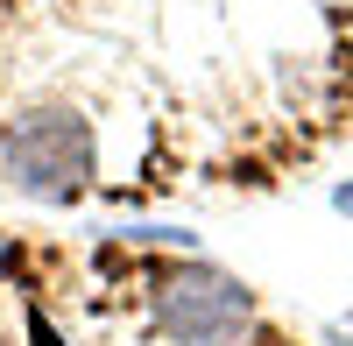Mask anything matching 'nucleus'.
I'll use <instances>...</instances> for the list:
<instances>
[{"mask_svg": "<svg viewBox=\"0 0 353 346\" xmlns=\"http://www.w3.org/2000/svg\"><path fill=\"white\" fill-rule=\"evenodd\" d=\"M339 339H346V346H353V318H346V325H339Z\"/></svg>", "mask_w": 353, "mask_h": 346, "instance_id": "4", "label": "nucleus"}, {"mask_svg": "<svg viewBox=\"0 0 353 346\" xmlns=\"http://www.w3.org/2000/svg\"><path fill=\"white\" fill-rule=\"evenodd\" d=\"M0 177L36 205H78L99 177V134L78 106L36 99L0 128Z\"/></svg>", "mask_w": 353, "mask_h": 346, "instance_id": "1", "label": "nucleus"}, {"mask_svg": "<svg viewBox=\"0 0 353 346\" xmlns=\"http://www.w3.org/2000/svg\"><path fill=\"white\" fill-rule=\"evenodd\" d=\"M149 318L170 346H233L254 325V290L219 262H170L149 276Z\"/></svg>", "mask_w": 353, "mask_h": 346, "instance_id": "2", "label": "nucleus"}, {"mask_svg": "<svg viewBox=\"0 0 353 346\" xmlns=\"http://www.w3.org/2000/svg\"><path fill=\"white\" fill-rule=\"evenodd\" d=\"M332 212H346V219H353V177H346V184H332Z\"/></svg>", "mask_w": 353, "mask_h": 346, "instance_id": "3", "label": "nucleus"}, {"mask_svg": "<svg viewBox=\"0 0 353 346\" xmlns=\"http://www.w3.org/2000/svg\"><path fill=\"white\" fill-rule=\"evenodd\" d=\"M0 262H8V241H0Z\"/></svg>", "mask_w": 353, "mask_h": 346, "instance_id": "5", "label": "nucleus"}]
</instances>
